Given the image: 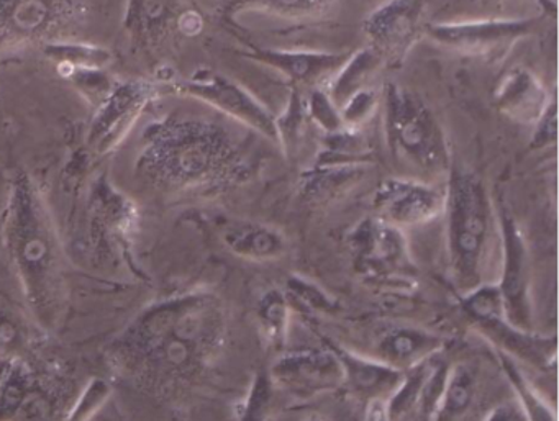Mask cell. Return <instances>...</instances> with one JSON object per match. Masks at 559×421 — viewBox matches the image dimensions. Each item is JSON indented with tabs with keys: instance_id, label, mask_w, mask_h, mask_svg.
Listing matches in <instances>:
<instances>
[{
	"instance_id": "cell-1",
	"label": "cell",
	"mask_w": 559,
	"mask_h": 421,
	"mask_svg": "<svg viewBox=\"0 0 559 421\" xmlns=\"http://www.w3.org/2000/svg\"><path fill=\"white\" fill-rule=\"evenodd\" d=\"M142 168L156 181L178 188L240 181L250 171L240 145L224 127L191 119L153 125Z\"/></svg>"
},
{
	"instance_id": "cell-2",
	"label": "cell",
	"mask_w": 559,
	"mask_h": 421,
	"mask_svg": "<svg viewBox=\"0 0 559 421\" xmlns=\"http://www.w3.org/2000/svg\"><path fill=\"white\" fill-rule=\"evenodd\" d=\"M217 326L201 303L176 302L146 315L127 339V361L142 365L143 374L171 377L195 364L214 341Z\"/></svg>"
},
{
	"instance_id": "cell-3",
	"label": "cell",
	"mask_w": 559,
	"mask_h": 421,
	"mask_svg": "<svg viewBox=\"0 0 559 421\" xmlns=\"http://www.w3.org/2000/svg\"><path fill=\"white\" fill-rule=\"evenodd\" d=\"M5 234L34 309L50 315L60 299L58 244L44 204L27 178L17 179L12 188Z\"/></svg>"
},
{
	"instance_id": "cell-4",
	"label": "cell",
	"mask_w": 559,
	"mask_h": 421,
	"mask_svg": "<svg viewBox=\"0 0 559 421\" xmlns=\"http://www.w3.org/2000/svg\"><path fill=\"white\" fill-rule=\"evenodd\" d=\"M382 129L392 158L427 178L450 172L447 136L430 107L407 87L385 84L381 94Z\"/></svg>"
},
{
	"instance_id": "cell-5",
	"label": "cell",
	"mask_w": 559,
	"mask_h": 421,
	"mask_svg": "<svg viewBox=\"0 0 559 421\" xmlns=\"http://www.w3.org/2000/svg\"><path fill=\"white\" fill-rule=\"evenodd\" d=\"M448 253L457 282L463 287L476 284L486 253L492 207L483 179L466 169L451 166L444 189Z\"/></svg>"
},
{
	"instance_id": "cell-6",
	"label": "cell",
	"mask_w": 559,
	"mask_h": 421,
	"mask_svg": "<svg viewBox=\"0 0 559 421\" xmlns=\"http://www.w3.org/2000/svg\"><path fill=\"white\" fill-rule=\"evenodd\" d=\"M78 19L73 0H0V53L63 40Z\"/></svg>"
},
{
	"instance_id": "cell-7",
	"label": "cell",
	"mask_w": 559,
	"mask_h": 421,
	"mask_svg": "<svg viewBox=\"0 0 559 421\" xmlns=\"http://www.w3.org/2000/svg\"><path fill=\"white\" fill-rule=\"evenodd\" d=\"M539 19H489V21L428 24L425 35L440 47L464 57L500 60L538 27Z\"/></svg>"
},
{
	"instance_id": "cell-8",
	"label": "cell",
	"mask_w": 559,
	"mask_h": 421,
	"mask_svg": "<svg viewBox=\"0 0 559 421\" xmlns=\"http://www.w3.org/2000/svg\"><path fill=\"white\" fill-rule=\"evenodd\" d=\"M175 91L181 96L192 97L214 107L218 112L231 117L241 125H247L248 129L260 133L264 139L277 143L276 123H274L276 116L247 87L225 74L202 68L189 80L176 84Z\"/></svg>"
},
{
	"instance_id": "cell-9",
	"label": "cell",
	"mask_w": 559,
	"mask_h": 421,
	"mask_svg": "<svg viewBox=\"0 0 559 421\" xmlns=\"http://www.w3.org/2000/svg\"><path fill=\"white\" fill-rule=\"evenodd\" d=\"M427 25L425 0H388L366 17L362 32L384 67L401 68Z\"/></svg>"
},
{
	"instance_id": "cell-10",
	"label": "cell",
	"mask_w": 559,
	"mask_h": 421,
	"mask_svg": "<svg viewBox=\"0 0 559 421\" xmlns=\"http://www.w3.org/2000/svg\"><path fill=\"white\" fill-rule=\"evenodd\" d=\"M159 91L162 87L143 80L116 84L106 100L97 107L87 145L97 155H106L116 149Z\"/></svg>"
},
{
	"instance_id": "cell-11",
	"label": "cell",
	"mask_w": 559,
	"mask_h": 421,
	"mask_svg": "<svg viewBox=\"0 0 559 421\" xmlns=\"http://www.w3.org/2000/svg\"><path fill=\"white\" fill-rule=\"evenodd\" d=\"M372 205L385 224L414 227L433 220L443 212L444 191L420 179H385L374 192Z\"/></svg>"
},
{
	"instance_id": "cell-12",
	"label": "cell",
	"mask_w": 559,
	"mask_h": 421,
	"mask_svg": "<svg viewBox=\"0 0 559 421\" xmlns=\"http://www.w3.org/2000/svg\"><path fill=\"white\" fill-rule=\"evenodd\" d=\"M352 51L330 53V51L271 50V48L250 47L247 58L263 67L271 68L290 81V86H326L336 71L348 60Z\"/></svg>"
},
{
	"instance_id": "cell-13",
	"label": "cell",
	"mask_w": 559,
	"mask_h": 421,
	"mask_svg": "<svg viewBox=\"0 0 559 421\" xmlns=\"http://www.w3.org/2000/svg\"><path fill=\"white\" fill-rule=\"evenodd\" d=\"M500 231L503 241V276L500 296L503 309L509 312L510 322L519 326L528 325V260H526L525 241L515 220L507 208H500Z\"/></svg>"
},
{
	"instance_id": "cell-14",
	"label": "cell",
	"mask_w": 559,
	"mask_h": 421,
	"mask_svg": "<svg viewBox=\"0 0 559 421\" xmlns=\"http://www.w3.org/2000/svg\"><path fill=\"white\" fill-rule=\"evenodd\" d=\"M533 71L515 67L507 71L493 93V106L519 125L533 127L552 97Z\"/></svg>"
},
{
	"instance_id": "cell-15",
	"label": "cell",
	"mask_w": 559,
	"mask_h": 421,
	"mask_svg": "<svg viewBox=\"0 0 559 421\" xmlns=\"http://www.w3.org/2000/svg\"><path fill=\"white\" fill-rule=\"evenodd\" d=\"M274 378L283 387L299 394L330 390L345 381L342 361L330 352H293L280 359L273 369Z\"/></svg>"
},
{
	"instance_id": "cell-16",
	"label": "cell",
	"mask_w": 559,
	"mask_h": 421,
	"mask_svg": "<svg viewBox=\"0 0 559 421\" xmlns=\"http://www.w3.org/2000/svg\"><path fill=\"white\" fill-rule=\"evenodd\" d=\"M352 248L359 266L371 273L397 269L407 263V246L401 228L381 218L361 221L352 233Z\"/></svg>"
},
{
	"instance_id": "cell-17",
	"label": "cell",
	"mask_w": 559,
	"mask_h": 421,
	"mask_svg": "<svg viewBox=\"0 0 559 421\" xmlns=\"http://www.w3.org/2000/svg\"><path fill=\"white\" fill-rule=\"evenodd\" d=\"M181 0H127L126 28L140 47L158 48L179 28Z\"/></svg>"
},
{
	"instance_id": "cell-18",
	"label": "cell",
	"mask_w": 559,
	"mask_h": 421,
	"mask_svg": "<svg viewBox=\"0 0 559 421\" xmlns=\"http://www.w3.org/2000/svg\"><path fill=\"white\" fill-rule=\"evenodd\" d=\"M441 341L424 329L395 326L382 333L376 351L391 368H411L440 348Z\"/></svg>"
},
{
	"instance_id": "cell-19",
	"label": "cell",
	"mask_w": 559,
	"mask_h": 421,
	"mask_svg": "<svg viewBox=\"0 0 559 421\" xmlns=\"http://www.w3.org/2000/svg\"><path fill=\"white\" fill-rule=\"evenodd\" d=\"M222 237L234 253L250 260H273L286 250V241L280 231L257 221H228Z\"/></svg>"
},
{
	"instance_id": "cell-20",
	"label": "cell",
	"mask_w": 559,
	"mask_h": 421,
	"mask_svg": "<svg viewBox=\"0 0 559 421\" xmlns=\"http://www.w3.org/2000/svg\"><path fill=\"white\" fill-rule=\"evenodd\" d=\"M369 165H317L302 172L300 191L309 201L322 202L348 191L365 178Z\"/></svg>"
},
{
	"instance_id": "cell-21",
	"label": "cell",
	"mask_w": 559,
	"mask_h": 421,
	"mask_svg": "<svg viewBox=\"0 0 559 421\" xmlns=\"http://www.w3.org/2000/svg\"><path fill=\"white\" fill-rule=\"evenodd\" d=\"M382 64L381 58L378 57L372 48L366 47L361 50L352 51L348 60L343 67L336 71L335 76L329 81L323 89L329 94L330 99L340 107L358 91L369 87V81L374 77Z\"/></svg>"
},
{
	"instance_id": "cell-22",
	"label": "cell",
	"mask_w": 559,
	"mask_h": 421,
	"mask_svg": "<svg viewBox=\"0 0 559 421\" xmlns=\"http://www.w3.org/2000/svg\"><path fill=\"white\" fill-rule=\"evenodd\" d=\"M335 0H225V14L263 12L283 19H312L325 14Z\"/></svg>"
},
{
	"instance_id": "cell-23",
	"label": "cell",
	"mask_w": 559,
	"mask_h": 421,
	"mask_svg": "<svg viewBox=\"0 0 559 421\" xmlns=\"http://www.w3.org/2000/svg\"><path fill=\"white\" fill-rule=\"evenodd\" d=\"M44 53L61 73L68 70L64 76L76 70H104L112 61V53L106 48L78 41H50L44 45Z\"/></svg>"
},
{
	"instance_id": "cell-24",
	"label": "cell",
	"mask_w": 559,
	"mask_h": 421,
	"mask_svg": "<svg viewBox=\"0 0 559 421\" xmlns=\"http://www.w3.org/2000/svg\"><path fill=\"white\" fill-rule=\"evenodd\" d=\"M307 122H310L309 116H307V99L300 87L290 86L286 109L274 119L277 145L281 146L287 158H294L299 153L304 135H306Z\"/></svg>"
},
{
	"instance_id": "cell-25",
	"label": "cell",
	"mask_w": 559,
	"mask_h": 421,
	"mask_svg": "<svg viewBox=\"0 0 559 421\" xmlns=\"http://www.w3.org/2000/svg\"><path fill=\"white\" fill-rule=\"evenodd\" d=\"M476 390V378L467 365H456L444 378L443 390L438 400V421H450L460 417L469 408Z\"/></svg>"
},
{
	"instance_id": "cell-26",
	"label": "cell",
	"mask_w": 559,
	"mask_h": 421,
	"mask_svg": "<svg viewBox=\"0 0 559 421\" xmlns=\"http://www.w3.org/2000/svg\"><path fill=\"white\" fill-rule=\"evenodd\" d=\"M345 369V377L361 388V390H388L391 385H397L401 375L391 365H376L371 362L361 361V359L338 358Z\"/></svg>"
},
{
	"instance_id": "cell-27",
	"label": "cell",
	"mask_w": 559,
	"mask_h": 421,
	"mask_svg": "<svg viewBox=\"0 0 559 421\" xmlns=\"http://www.w3.org/2000/svg\"><path fill=\"white\" fill-rule=\"evenodd\" d=\"M307 116L313 125L322 130L323 135L345 130L338 106L330 99L323 87L310 91L309 99H307Z\"/></svg>"
},
{
	"instance_id": "cell-28",
	"label": "cell",
	"mask_w": 559,
	"mask_h": 421,
	"mask_svg": "<svg viewBox=\"0 0 559 421\" xmlns=\"http://www.w3.org/2000/svg\"><path fill=\"white\" fill-rule=\"evenodd\" d=\"M379 103H381V97L378 96V93L372 87H366V89L353 94L340 107V116H342L345 129L361 130L374 117Z\"/></svg>"
},
{
	"instance_id": "cell-29",
	"label": "cell",
	"mask_w": 559,
	"mask_h": 421,
	"mask_svg": "<svg viewBox=\"0 0 559 421\" xmlns=\"http://www.w3.org/2000/svg\"><path fill=\"white\" fill-rule=\"evenodd\" d=\"M67 76L81 91V94L90 103L97 104V107L106 100L110 91L116 86V83H112L110 77L103 73V70H76L71 71Z\"/></svg>"
},
{
	"instance_id": "cell-30",
	"label": "cell",
	"mask_w": 559,
	"mask_h": 421,
	"mask_svg": "<svg viewBox=\"0 0 559 421\" xmlns=\"http://www.w3.org/2000/svg\"><path fill=\"white\" fill-rule=\"evenodd\" d=\"M260 318L271 341L283 338L286 328V303L277 292H270L260 305Z\"/></svg>"
},
{
	"instance_id": "cell-31",
	"label": "cell",
	"mask_w": 559,
	"mask_h": 421,
	"mask_svg": "<svg viewBox=\"0 0 559 421\" xmlns=\"http://www.w3.org/2000/svg\"><path fill=\"white\" fill-rule=\"evenodd\" d=\"M558 142V104H556V94H552L551 100L546 106L535 125H533L532 149L548 148L555 146Z\"/></svg>"
},
{
	"instance_id": "cell-32",
	"label": "cell",
	"mask_w": 559,
	"mask_h": 421,
	"mask_svg": "<svg viewBox=\"0 0 559 421\" xmlns=\"http://www.w3.org/2000/svg\"><path fill=\"white\" fill-rule=\"evenodd\" d=\"M267 404V384L263 377L258 378L251 392L250 401H248L247 411H245L243 421H261L263 420L264 408Z\"/></svg>"
},
{
	"instance_id": "cell-33",
	"label": "cell",
	"mask_w": 559,
	"mask_h": 421,
	"mask_svg": "<svg viewBox=\"0 0 559 421\" xmlns=\"http://www.w3.org/2000/svg\"><path fill=\"white\" fill-rule=\"evenodd\" d=\"M484 421H530L523 405L519 401H503L490 410Z\"/></svg>"
},
{
	"instance_id": "cell-34",
	"label": "cell",
	"mask_w": 559,
	"mask_h": 421,
	"mask_svg": "<svg viewBox=\"0 0 559 421\" xmlns=\"http://www.w3.org/2000/svg\"><path fill=\"white\" fill-rule=\"evenodd\" d=\"M365 421H391L388 413V405L382 400L371 401L366 410Z\"/></svg>"
},
{
	"instance_id": "cell-35",
	"label": "cell",
	"mask_w": 559,
	"mask_h": 421,
	"mask_svg": "<svg viewBox=\"0 0 559 421\" xmlns=\"http://www.w3.org/2000/svg\"><path fill=\"white\" fill-rule=\"evenodd\" d=\"M306 421H325L322 417H310Z\"/></svg>"
}]
</instances>
